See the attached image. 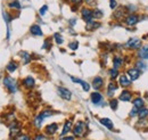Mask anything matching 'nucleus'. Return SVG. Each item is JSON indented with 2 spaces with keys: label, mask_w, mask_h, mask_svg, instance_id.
<instances>
[{
  "label": "nucleus",
  "mask_w": 148,
  "mask_h": 140,
  "mask_svg": "<svg viewBox=\"0 0 148 140\" xmlns=\"http://www.w3.org/2000/svg\"><path fill=\"white\" fill-rule=\"evenodd\" d=\"M30 32H31V34L36 35V36H41V35L43 34L42 30H41V27L39 25H32L30 27Z\"/></svg>",
  "instance_id": "6ab92c4d"
},
{
  "label": "nucleus",
  "mask_w": 148,
  "mask_h": 140,
  "mask_svg": "<svg viewBox=\"0 0 148 140\" xmlns=\"http://www.w3.org/2000/svg\"><path fill=\"white\" fill-rule=\"evenodd\" d=\"M72 126H73V122H72V120L66 121L65 124H64V129H63V131H62V136H65L66 133H69V132L72 130Z\"/></svg>",
  "instance_id": "aec40b11"
},
{
  "label": "nucleus",
  "mask_w": 148,
  "mask_h": 140,
  "mask_svg": "<svg viewBox=\"0 0 148 140\" xmlns=\"http://www.w3.org/2000/svg\"><path fill=\"white\" fill-rule=\"evenodd\" d=\"M141 46H143V41L140 39H138V38H130L129 40L127 41V43H125V47L128 49H131V50H137Z\"/></svg>",
  "instance_id": "7ed1b4c3"
},
{
  "label": "nucleus",
  "mask_w": 148,
  "mask_h": 140,
  "mask_svg": "<svg viewBox=\"0 0 148 140\" xmlns=\"http://www.w3.org/2000/svg\"><path fill=\"white\" fill-rule=\"evenodd\" d=\"M90 99H91V103H92L93 105H104L105 106V103H104V97H103V95L100 93V92H98V91H95L91 93V96H90Z\"/></svg>",
  "instance_id": "39448f33"
},
{
  "label": "nucleus",
  "mask_w": 148,
  "mask_h": 140,
  "mask_svg": "<svg viewBox=\"0 0 148 140\" xmlns=\"http://www.w3.org/2000/svg\"><path fill=\"white\" fill-rule=\"evenodd\" d=\"M2 82H3V86L9 90V92L15 93L17 91V82L15 79H13L10 76H5Z\"/></svg>",
  "instance_id": "f03ea898"
},
{
  "label": "nucleus",
  "mask_w": 148,
  "mask_h": 140,
  "mask_svg": "<svg viewBox=\"0 0 148 140\" xmlns=\"http://www.w3.org/2000/svg\"><path fill=\"white\" fill-rule=\"evenodd\" d=\"M2 17H3V21L6 22V24H7V30H8V32H7V38L9 39V35H10V27H9V23H10V21H12V16L9 15V13H7V12H2Z\"/></svg>",
  "instance_id": "f3484780"
},
{
  "label": "nucleus",
  "mask_w": 148,
  "mask_h": 140,
  "mask_svg": "<svg viewBox=\"0 0 148 140\" xmlns=\"http://www.w3.org/2000/svg\"><path fill=\"white\" fill-rule=\"evenodd\" d=\"M104 16V13L100 9H95L93 10V18H101Z\"/></svg>",
  "instance_id": "473e14b6"
},
{
  "label": "nucleus",
  "mask_w": 148,
  "mask_h": 140,
  "mask_svg": "<svg viewBox=\"0 0 148 140\" xmlns=\"http://www.w3.org/2000/svg\"><path fill=\"white\" fill-rule=\"evenodd\" d=\"M71 80L73 81L74 83L81 84L84 91H89V90H90V84H89L88 82H86V81H83V80H81V79H79V78H75V76H71Z\"/></svg>",
  "instance_id": "9b49d317"
},
{
  "label": "nucleus",
  "mask_w": 148,
  "mask_h": 140,
  "mask_svg": "<svg viewBox=\"0 0 148 140\" xmlns=\"http://www.w3.org/2000/svg\"><path fill=\"white\" fill-rule=\"evenodd\" d=\"M43 49H47V48H50V42H49V40H46L45 41V43H43V47H42Z\"/></svg>",
  "instance_id": "ea45409f"
},
{
  "label": "nucleus",
  "mask_w": 148,
  "mask_h": 140,
  "mask_svg": "<svg viewBox=\"0 0 148 140\" xmlns=\"http://www.w3.org/2000/svg\"><path fill=\"white\" fill-rule=\"evenodd\" d=\"M57 92H58L59 97L62 99H64V100H71V98H72V92L67 88L58 87L57 88Z\"/></svg>",
  "instance_id": "423d86ee"
},
{
  "label": "nucleus",
  "mask_w": 148,
  "mask_h": 140,
  "mask_svg": "<svg viewBox=\"0 0 148 140\" xmlns=\"http://www.w3.org/2000/svg\"><path fill=\"white\" fill-rule=\"evenodd\" d=\"M119 82H120V86H122V87L124 88H128L131 86V80H130V78L128 75H124V74H122L121 76H120V79H119Z\"/></svg>",
  "instance_id": "ddd939ff"
},
{
  "label": "nucleus",
  "mask_w": 148,
  "mask_h": 140,
  "mask_svg": "<svg viewBox=\"0 0 148 140\" xmlns=\"http://www.w3.org/2000/svg\"><path fill=\"white\" fill-rule=\"evenodd\" d=\"M16 70H17V64H16V63L10 62V63L7 65V71H8V72L13 73V72H15Z\"/></svg>",
  "instance_id": "c85d7f7f"
},
{
  "label": "nucleus",
  "mask_w": 148,
  "mask_h": 140,
  "mask_svg": "<svg viewBox=\"0 0 148 140\" xmlns=\"http://www.w3.org/2000/svg\"><path fill=\"white\" fill-rule=\"evenodd\" d=\"M138 116H139L140 120H145L148 116V108H146V107L140 108L139 112H138Z\"/></svg>",
  "instance_id": "bb28decb"
},
{
  "label": "nucleus",
  "mask_w": 148,
  "mask_h": 140,
  "mask_svg": "<svg viewBox=\"0 0 148 140\" xmlns=\"http://www.w3.org/2000/svg\"><path fill=\"white\" fill-rule=\"evenodd\" d=\"M117 90V84L115 82H110L108 87H107V96L108 97H113L115 95V91Z\"/></svg>",
  "instance_id": "a211bd4d"
},
{
  "label": "nucleus",
  "mask_w": 148,
  "mask_h": 140,
  "mask_svg": "<svg viewBox=\"0 0 148 140\" xmlns=\"http://www.w3.org/2000/svg\"><path fill=\"white\" fill-rule=\"evenodd\" d=\"M119 99H120L121 102H125V103H127V102H131V99H132V93L130 92L129 90H123V91L121 92Z\"/></svg>",
  "instance_id": "4468645a"
},
{
  "label": "nucleus",
  "mask_w": 148,
  "mask_h": 140,
  "mask_svg": "<svg viewBox=\"0 0 148 140\" xmlns=\"http://www.w3.org/2000/svg\"><path fill=\"white\" fill-rule=\"evenodd\" d=\"M9 7L13 9H21V3L18 0H13L9 2Z\"/></svg>",
  "instance_id": "c756f323"
},
{
  "label": "nucleus",
  "mask_w": 148,
  "mask_h": 140,
  "mask_svg": "<svg viewBox=\"0 0 148 140\" xmlns=\"http://www.w3.org/2000/svg\"><path fill=\"white\" fill-rule=\"evenodd\" d=\"M138 57L140 59H148V45H144L138 49Z\"/></svg>",
  "instance_id": "9d476101"
},
{
  "label": "nucleus",
  "mask_w": 148,
  "mask_h": 140,
  "mask_svg": "<svg viewBox=\"0 0 148 140\" xmlns=\"http://www.w3.org/2000/svg\"><path fill=\"white\" fill-rule=\"evenodd\" d=\"M136 67L140 71V72H145V71H147L148 65H147V63L144 62V59H140V60H138V62L136 63Z\"/></svg>",
  "instance_id": "412c9836"
},
{
  "label": "nucleus",
  "mask_w": 148,
  "mask_h": 140,
  "mask_svg": "<svg viewBox=\"0 0 148 140\" xmlns=\"http://www.w3.org/2000/svg\"><path fill=\"white\" fill-rule=\"evenodd\" d=\"M113 64H114V67L119 70L123 65V58L120 57V56H115L114 59H113Z\"/></svg>",
  "instance_id": "5701e85b"
},
{
  "label": "nucleus",
  "mask_w": 148,
  "mask_h": 140,
  "mask_svg": "<svg viewBox=\"0 0 148 140\" xmlns=\"http://www.w3.org/2000/svg\"><path fill=\"white\" fill-rule=\"evenodd\" d=\"M110 76H111L112 80H115V79L119 76V70L115 69V67L111 69V70H110Z\"/></svg>",
  "instance_id": "7c9ffc66"
},
{
  "label": "nucleus",
  "mask_w": 148,
  "mask_h": 140,
  "mask_svg": "<svg viewBox=\"0 0 148 140\" xmlns=\"http://www.w3.org/2000/svg\"><path fill=\"white\" fill-rule=\"evenodd\" d=\"M75 22H76V19H72V21H70V23H71L72 25H73V24L75 23Z\"/></svg>",
  "instance_id": "c03bdc74"
},
{
  "label": "nucleus",
  "mask_w": 148,
  "mask_h": 140,
  "mask_svg": "<svg viewBox=\"0 0 148 140\" xmlns=\"http://www.w3.org/2000/svg\"><path fill=\"white\" fill-rule=\"evenodd\" d=\"M70 1H72V2H74V3H79L81 0H70Z\"/></svg>",
  "instance_id": "37998d69"
},
{
  "label": "nucleus",
  "mask_w": 148,
  "mask_h": 140,
  "mask_svg": "<svg viewBox=\"0 0 148 140\" xmlns=\"http://www.w3.org/2000/svg\"><path fill=\"white\" fill-rule=\"evenodd\" d=\"M23 84H24V87L27 88V89H32L36 86V81H34V79L32 76H26L23 80Z\"/></svg>",
  "instance_id": "dca6fc26"
},
{
  "label": "nucleus",
  "mask_w": 148,
  "mask_h": 140,
  "mask_svg": "<svg viewBox=\"0 0 148 140\" xmlns=\"http://www.w3.org/2000/svg\"><path fill=\"white\" fill-rule=\"evenodd\" d=\"M53 114H54V112H53V110H50V109H45L43 112H41L37 117L34 119V125L37 126L38 129H40V128H41V125H42V122H43L47 117L51 116Z\"/></svg>",
  "instance_id": "f257e3e1"
},
{
  "label": "nucleus",
  "mask_w": 148,
  "mask_h": 140,
  "mask_svg": "<svg viewBox=\"0 0 148 140\" xmlns=\"http://www.w3.org/2000/svg\"><path fill=\"white\" fill-rule=\"evenodd\" d=\"M54 39H55V41H56V43H57V45H62V43L64 42L63 36L59 34V33H55V35H54Z\"/></svg>",
  "instance_id": "2f4dec72"
},
{
  "label": "nucleus",
  "mask_w": 148,
  "mask_h": 140,
  "mask_svg": "<svg viewBox=\"0 0 148 140\" xmlns=\"http://www.w3.org/2000/svg\"><path fill=\"white\" fill-rule=\"evenodd\" d=\"M100 123H101L104 126H106L108 130H113V129H114V124H113L111 119H107V117L100 119Z\"/></svg>",
  "instance_id": "4be33fe9"
},
{
  "label": "nucleus",
  "mask_w": 148,
  "mask_h": 140,
  "mask_svg": "<svg viewBox=\"0 0 148 140\" xmlns=\"http://www.w3.org/2000/svg\"><path fill=\"white\" fill-rule=\"evenodd\" d=\"M81 15H82V18H83L87 23L93 21V10L90 9V8H82Z\"/></svg>",
  "instance_id": "0eeeda50"
},
{
  "label": "nucleus",
  "mask_w": 148,
  "mask_h": 140,
  "mask_svg": "<svg viewBox=\"0 0 148 140\" xmlns=\"http://www.w3.org/2000/svg\"><path fill=\"white\" fill-rule=\"evenodd\" d=\"M86 129H87L86 123L82 122V121H79V122L74 125V128H73L74 136H75V137H82V136L84 135V132H86Z\"/></svg>",
  "instance_id": "20e7f679"
},
{
  "label": "nucleus",
  "mask_w": 148,
  "mask_h": 140,
  "mask_svg": "<svg viewBox=\"0 0 148 140\" xmlns=\"http://www.w3.org/2000/svg\"><path fill=\"white\" fill-rule=\"evenodd\" d=\"M69 47H70V49H72V50H76V49L79 48V42H77V41H73V42H70Z\"/></svg>",
  "instance_id": "c9c22d12"
},
{
  "label": "nucleus",
  "mask_w": 148,
  "mask_h": 140,
  "mask_svg": "<svg viewBox=\"0 0 148 140\" xmlns=\"http://www.w3.org/2000/svg\"><path fill=\"white\" fill-rule=\"evenodd\" d=\"M18 140H31V139H30L27 136H21Z\"/></svg>",
  "instance_id": "79ce46f5"
},
{
  "label": "nucleus",
  "mask_w": 148,
  "mask_h": 140,
  "mask_svg": "<svg viewBox=\"0 0 148 140\" xmlns=\"http://www.w3.org/2000/svg\"><path fill=\"white\" fill-rule=\"evenodd\" d=\"M103 86H104V80H103V78H100V76H96V78L92 80V87L96 91L100 90V89L103 88Z\"/></svg>",
  "instance_id": "f8f14e48"
},
{
  "label": "nucleus",
  "mask_w": 148,
  "mask_h": 140,
  "mask_svg": "<svg viewBox=\"0 0 148 140\" xmlns=\"http://www.w3.org/2000/svg\"><path fill=\"white\" fill-rule=\"evenodd\" d=\"M60 140H74V137H71V136H69V137H63V136H62Z\"/></svg>",
  "instance_id": "a19ab883"
},
{
  "label": "nucleus",
  "mask_w": 148,
  "mask_h": 140,
  "mask_svg": "<svg viewBox=\"0 0 148 140\" xmlns=\"http://www.w3.org/2000/svg\"><path fill=\"white\" fill-rule=\"evenodd\" d=\"M10 138H16V136L21 131V128H19L18 123L17 122H14L12 125H10Z\"/></svg>",
  "instance_id": "2eb2a0df"
},
{
  "label": "nucleus",
  "mask_w": 148,
  "mask_h": 140,
  "mask_svg": "<svg viewBox=\"0 0 148 140\" xmlns=\"http://www.w3.org/2000/svg\"><path fill=\"white\" fill-rule=\"evenodd\" d=\"M128 76L130 78V80L131 81H136V80H138L139 79V76H140V74H141V72L138 70L137 67H131L128 70Z\"/></svg>",
  "instance_id": "6e6552de"
},
{
  "label": "nucleus",
  "mask_w": 148,
  "mask_h": 140,
  "mask_svg": "<svg viewBox=\"0 0 148 140\" xmlns=\"http://www.w3.org/2000/svg\"><path fill=\"white\" fill-rule=\"evenodd\" d=\"M110 7H111V9H116L117 8V1L116 0H110Z\"/></svg>",
  "instance_id": "4c0bfd02"
},
{
  "label": "nucleus",
  "mask_w": 148,
  "mask_h": 140,
  "mask_svg": "<svg viewBox=\"0 0 148 140\" xmlns=\"http://www.w3.org/2000/svg\"><path fill=\"white\" fill-rule=\"evenodd\" d=\"M21 57L23 58L24 64H29V62L31 60V56L27 53H25V51H22V53H21Z\"/></svg>",
  "instance_id": "cd10ccee"
},
{
  "label": "nucleus",
  "mask_w": 148,
  "mask_h": 140,
  "mask_svg": "<svg viewBox=\"0 0 148 140\" xmlns=\"http://www.w3.org/2000/svg\"><path fill=\"white\" fill-rule=\"evenodd\" d=\"M47 9H48V6H47V5H43V6L40 8V10H39V14H40L41 16H43V15L47 13Z\"/></svg>",
  "instance_id": "e433bc0d"
},
{
  "label": "nucleus",
  "mask_w": 148,
  "mask_h": 140,
  "mask_svg": "<svg viewBox=\"0 0 148 140\" xmlns=\"http://www.w3.org/2000/svg\"><path fill=\"white\" fill-rule=\"evenodd\" d=\"M110 106H111V108L113 110H116V108L119 106V100L117 99H112L111 102H110Z\"/></svg>",
  "instance_id": "72a5a7b5"
},
{
  "label": "nucleus",
  "mask_w": 148,
  "mask_h": 140,
  "mask_svg": "<svg viewBox=\"0 0 148 140\" xmlns=\"http://www.w3.org/2000/svg\"><path fill=\"white\" fill-rule=\"evenodd\" d=\"M99 26H100V23L95 22V21H91V22H88V23H87V30H89V31L96 30V29H98Z\"/></svg>",
  "instance_id": "a878e982"
},
{
  "label": "nucleus",
  "mask_w": 148,
  "mask_h": 140,
  "mask_svg": "<svg viewBox=\"0 0 148 140\" xmlns=\"http://www.w3.org/2000/svg\"><path fill=\"white\" fill-rule=\"evenodd\" d=\"M139 22V16L136 14H130L128 16H125V24L129 26H133Z\"/></svg>",
  "instance_id": "1a4fd4ad"
},
{
  "label": "nucleus",
  "mask_w": 148,
  "mask_h": 140,
  "mask_svg": "<svg viewBox=\"0 0 148 140\" xmlns=\"http://www.w3.org/2000/svg\"><path fill=\"white\" fill-rule=\"evenodd\" d=\"M133 106L134 107H137V108H143L144 107V105H145V100L143 99V98H140V97H138V98H134L133 100Z\"/></svg>",
  "instance_id": "393cba45"
},
{
  "label": "nucleus",
  "mask_w": 148,
  "mask_h": 140,
  "mask_svg": "<svg viewBox=\"0 0 148 140\" xmlns=\"http://www.w3.org/2000/svg\"><path fill=\"white\" fill-rule=\"evenodd\" d=\"M57 128H58L57 123H51V124H49V125L46 128V132H47L48 135H54L56 131H57Z\"/></svg>",
  "instance_id": "b1692460"
},
{
  "label": "nucleus",
  "mask_w": 148,
  "mask_h": 140,
  "mask_svg": "<svg viewBox=\"0 0 148 140\" xmlns=\"http://www.w3.org/2000/svg\"><path fill=\"white\" fill-rule=\"evenodd\" d=\"M138 112H139V108H137V107H134L133 106V108L131 109V112H130V117H134V116H137L138 115Z\"/></svg>",
  "instance_id": "f704fd0d"
},
{
  "label": "nucleus",
  "mask_w": 148,
  "mask_h": 140,
  "mask_svg": "<svg viewBox=\"0 0 148 140\" xmlns=\"http://www.w3.org/2000/svg\"><path fill=\"white\" fill-rule=\"evenodd\" d=\"M34 140H47V137H45L43 135H38Z\"/></svg>",
  "instance_id": "58836bf2"
}]
</instances>
